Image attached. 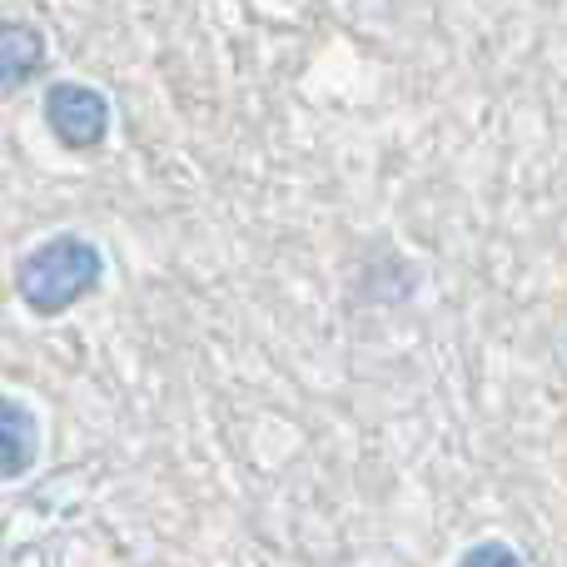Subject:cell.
<instances>
[{
  "instance_id": "1",
  "label": "cell",
  "mask_w": 567,
  "mask_h": 567,
  "mask_svg": "<svg viewBox=\"0 0 567 567\" xmlns=\"http://www.w3.org/2000/svg\"><path fill=\"white\" fill-rule=\"evenodd\" d=\"M105 284V255L85 235H50L16 265V293L30 313L55 319Z\"/></svg>"
},
{
  "instance_id": "2",
  "label": "cell",
  "mask_w": 567,
  "mask_h": 567,
  "mask_svg": "<svg viewBox=\"0 0 567 567\" xmlns=\"http://www.w3.org/2000/svg\"><path fill=\"white\" fill-rule=\"evenodd\" d=\"M40 115H45V130L55 135V145L75 150V155H90L110 140V100L95 85H80V80H55L45 90Z\"/></svg>"
},
{
  "instance_id": "3",
  "label": "cell",
  "mask_w": 567,
  "mask_h": 567,
  "mask_svg": "<svg viewBox=\"0 0 567 567\" xmlns=\"http://www.w3.org/2000/svg\"><path fill=\"white\" fill-rule=\"evenodd\" d=\"M50 60L45 30L30 20H0V90H25L30 80H40Z\"/></svg>"
},
{
  "instance_id": "4",
  "label": "cell",
  "mask_w": 567,
  "mask_h": 567,
  "mask_svg": "<svg viewBox=\"0 0 567 567\" xmlns=\"http://www.w3.org/2000/svg\"><path fill=\"white\" fill-rule=\"evenodd\" d=\"M40 458V423L20 399L0 393V483H16Z\"/></svg>"
},
{
  "instance_id": "5",
  "label": "cell",
  "mask_w": 567,
  "mask_h": 567,
  "mask_svg": "<svg viewBox=\"0 0 567 567\" xmlns=\"http://www.w3.org/2000/svg\"><path fill=\"white\" fill-rule=\"evenodd\" d=\"M458 567H528V563L518 558V548H508V543L488 538V543H473V548L458 558Z\"/></svg>"
}]
</instances>
